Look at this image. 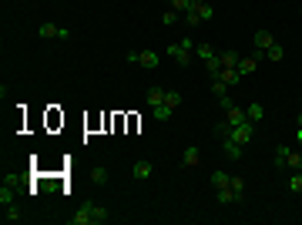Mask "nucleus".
Masks as SVG:
<instances>
[{
  "instance_id": "3",
  "label": "nucleus",
  "mask_w": 302,
  "mask_h": 225,
  "mask_svg": "<svg viewBox=\"0 0 302 225\" xmlns=\"http://www.w3.org/2000/svg\"><path fill=\"white\" fill-rule=\"evenodd\" d=\"M212 17H215V7L208 4V0H191V7L185 11L181 21L188 24V27H201V24H208Z\"/></svg>"
},
{
  "instance_id": "1",
  "label": "nucleus",
  "mask_w": 302,
  "mask_h": 225,
  "mask_svg": "<svg viewBox=\"0 0 302 225\" xmlns=\"http://www.w3.org/2000/svg\"><path fill=\"white\" fill-rule=\"evenodd\" d=\"M111 215H108V208L98 202H88V205H81L78 212L71 215V225H101V222H108Z\"/></svg>"
},
{
  "instance_id": "6",
  "label": "nucleus",
  "mask_w": 302,
  "mask_h": 225,
  "mask_svg": "<svg viewBox=\"0 0 302 225\" xmlns=\"http://www.w3.org/2000/svg\"><path fill=\"white\" fill-rule=\"evenodd\" d=\"M128 61H131V64H141V68H148V71H155L158 64H161V57H158L155 51H128Z\"/></svg>"
},
{
  "instance_id": "15",
  "label": "nucleus",
  "mask_w": 302,
  "mask_h": 225,
  "mask_svg": "<svg viewBox=\"0 0 302 225\" xmlns=\"http://www.w3.org/2000/svg\"><path fill=\"white\" fill-rule=\"evenodd\" d=\"M151 171H155V168H151V161H134V165H131V175H134L138 181L151 178Z\"/></svg>"
},
{
  "instance_id": "4",
  "label": "nucleus",
  "mask_w": 302,
  "mask_h": 225,
  "mask_svg": "<svg viewBox=\"0 0 302 225\" xmlns=\"http://www.w3.org/2000/svg\"><path fill=\"white\" fill-rule=\"evenodd\" d=\"M191 51H195V41H191V37H185V41H178V44L168 47V54L175 57L181 68H188V64H191Z\"/></svg>"
},
{
  "instance_id": "26",
  "label": "nucleus",
  "mask_w": 302,
  "mask_h": 225,
  "mask_svg": "<svg viewBox=\"0 0 302 225\" xmlns=\"http://www.w3.org/2000/svg\"><path fill=\"white\" fill-rule=\"evenodd\" d=\"M91 181L94 185H108V168H91Z\"/></svg>"
},
{
  "instance_id": "28",
  "label": "nucleus",
  "mask_w": 302,
  "mask_h": 225,
  "mask_svg": "<svg viewBox=\"0 0 302 225\" xmlns=\"http://www.w3.org/2000/svg\"><path fill=\"white\" fill-rule=\"evenodd\" d=\"M289 188H292V191H299V195H302V171H295V175L289 178Z\"/></svg>"
},
{
  "instance_id": "25",
  "label": "nucleus",
  "mask_w": 302,
  "mask_h": 225,
  "mask_svg": "<svg viewBox=\"0 0 302 225\" xmlns=\"http://www.w3.org/2000/svg\"><path fill=\"white\" fill-rule=\"evenodd\" d=\"M265 57H268V61H282V57H285V47H282L279 41H275V44H272V47L265 51Z\"/></svg>"
},
{
  "instance_id": "23",
  "label": "nucleus",
  "mask_w": 302,
  "mask_h": 225,
  "mask_svg": "<svg viewBox=\"0 0 302 225\" xmlns=\"http://www.w3.org/2000/svg\"><path fill=\"white\" fill-rule=\"evenodd\" d=\"M212 94L215 98H228V84L222 78H212Z\"/></svg>"
},
{
  "instance_id": "29",
  "label": "nucleus",
  "mask_w": 302,
  "mask_h": 225,
  "mask_svg": "<svg viewBox=\"0 0 302 225\" xmlns=\"http://www.w3.org/2000/svg\"><path fill=\"white\" fill-rule=\"evenodd\" d=\"M168 4H171V11H181V14L191 7V0H168Z\"/></svg>"
},
{
  "instance_id": "16",
  "label": "nucleus",
  "mask_w": 302,
  "mask_h": 225,
  "mask_svg": "<svg viewBox=\"0 0 302 225\" xmlns=\"http://www.w3.org/2000/svg\"><path fill=\"white\" fill-rule=\"evenodd\" d=\"M228 185H232V191H235V202H242V198H245V178H242V175H232Z\"/></svg>"
},
{
  "instance_id": "5",
  "label": "nucleus",
  "mask_w": 302,
  "mask_h": 225,
  "mask_svg": "<svg viewBox=\"0 0 302 225\" xmlns=\"http://www.w3.org/2000/svg\"><path fill=\"white\" fill-rule=\"evenodd\" d=\"M181 104V94L178 91H165V101H161V108H155V118L158 121H168L171 118V111Z\"/></svg>"
},
{
  "instance_id": "31",
  "label": "nucleus",
  "mask_w": 302,
  "mask_h": 225,
  "mask_svg": "<svg viewBox=\"0 0 302 225\" xmlns=\"http://www.w3.org/2000/svg\"><path fill=\"white\" fill-rule=\"evenodd\" d=\"M295 141H299V148H302V124H295Z\"/></svg>"
},
{
  "instance_id": "32",
  "label": "nucleus",
  "mask_w": 302,
  "mask_h": 225,
  "mask_svg": "<svg viewBox=\"0 0 302 225\" xmlns=\"http://www.w3.org/2000/svg\"><path fill=\"white\" fill-rule=\"evenodd\" d=\"M295 124H302V114H299V118H295Z\"/></svg>"
},
{
  "instance_id": "13",
  "label": "nucleus",
  "mask_w": 302,
  "mask_h": 225,
  "mask_svg": "<svg viewBox=\"0 0 302 225\" xmlns=\"http://www.w3.org/2000/svg\"><path fill=\"white\" fill-rule=\"evenodd\" d=\"M165 91H168V88H161V84H151V88H148V108H161V101H165Z\"/></svg>"
},
{
  "instance_id": "21",
  "label": "nucleus",
  "mask_w": 302,
  "mask_h": 225,
  "mask_svg": "<svg viewBox=\"0 0 302 225\" xmlns=\"http://www.w3.org/2000/svg\"><path fill=\"white\" fill-rule=\"evenodd\" d=\"M215 195H218V202H222V205H232V202H235L232 185H225V188H215Z\"/></svg>"
},
{
  "instance_id": "2",
  "label": "nucleus",
  "mask_w": 302,
  "mask_h": 225,
  "mask_svg": "<svg viewBox=\"0 0 302 225\" xmlns=\"http://www.w3.org/2000/svg\"><path fill=\"white\" fill-rule=\"evenodd\" d=\"M275 171H279V175H285V171H302V151H295V148H289V145H279L275 148Z\"/></svg>"
},
{
  "instance_id": "11",
  "label": "nucleus",
  "mask_w": 302,
  "mask_h": 225,
  "mask_svg": "<svg viewBox=\"0 0 302 225\" xmlns=\"http://www.w3.org/2000/svg\"><path fill=\"white\" fill-rule=\"evenodd\" d=\"M218 141H222V151L232 158V161H238L242 151H245V145H238V141H232V138H218Z\"/></svg>"
},
{
  "instance_id": "14",
  "label": "nucleus",
  "mask_w": 302,
  "mask_h": 225,
  "mask_svg": "<svg viewBox=\"0 0 302 225\" xmlns=\"http://www.w3.org/2000/svg\"><path fill=\"white\" fill-rule=\"evenodd\" d=\"M198 148H195V145H188V148H185V151H181V168H195V165H198Z\"/></svg>"
},
{
  "instance_id": "30",
  "label": "nucleus",
  "mask_w": 302,
  "mask_h": 225,
  "mask_svg": "<svg viewBox=\"0 0 302 225\" xmlns=\"http://www.w3.org/2000/svg\"><path fill=\"white\" fill-rule=\"evenodd\" d=\"M17 218H21V208H17V205H11V208H7V215H4V222H17Z\"/></svg>"
},
{
  "instance_id": "20",
  "label": "nucleus",
  "mask_w": 302,
  "mask_h": 225,
  "mask_svg": "<svg viewBox=\"0 0 302 225\" xmlns=\"http://www.w3.org/2000/svg\"><path fill=\"white\" fill-rule=\"evenodd\" d=\"M228 181H232V175H228V171H222V168L212 171V185H215V188H225Z\"/></svg>"
},
{
  "instance_id": "18",
  "label": "nucleus",
  "mask_w": 302,
  "mask_h": 225,
  "mask_svg": "<svg viewBox=\"0 0 302 225\" xmlns=\"http://www.w3.org/2000/svg\"><path fill=\"white\" fill-rule=\"evenodd\" d=\"M205 71H208V78H218V74H222V54H215L212 61H205Z\"/></svg>"
},
{
  "instance_id": "27",
  "label": "nucleus",
  "mask_w": 302,
  "mask_h": 225,
  "mask_svg": "<svg viewBox=\"0 0 302 225\" xmlns=\"http://www.w3.org/2000/svg\"><path fill=\"white\" fill-rule=\"evenodd\" d=\"M0 202H4V205L14 202V191H11V185H7V181H4V188H0Z\"/></svg>"
},
{
  "instance_id": "7",
  "label": "nucleus",
  "mask_w": 302,
  "mask_h": 225,
  "mask_svg": "<svg viewBox=\"0 0 302 225\" xmlns=\"http://www.w3.org/2000/svg\"><path fill=\"white\" fill-rule=\"evenodd\" d=\"M252 135H255V124H252V121L235 124L232 131H228V138H232V141H238V145H248V141H252Z\"/></svg>"
},
{
  "instance_id": "12",
  "label": "nucleus",
  "mask_w": 302,
  "mask_h": 225,
  "mask_svg": "<svg viewBox=\"0 0 302 225\" xmlns=\"http://www.w3.org/2000/svg\"><path fill=\"white\" fill-rule=\"evenodd\" d=\"M258 71V57L252 54V57H238V74L242 78H248V74H255Z\"/></svg>"
},
{
  "instance_id": "24",
  "label": "nucleus",
  "mask_w": 302,
  "mask_h": 225,
  "mask_svg": "<svg viewBox=\"0 0 302 225\" xmlns=\"http://www.w3.org/2000/svg\"><path fill=\"white\" fill-rule=\"evenodd\" d=\"M238 57H242L238 51H225L222 54V68H238Z\"/></svg>"
},
{
  "instance_id": "22",
  "label": "nucleus",
  "mask_w": 302,
  "mask_h": 225,
  "mask_svg": "<svg viewBox=\"0 0 302 225\" xmlns=\"http://www.w3.org/2000/svg\"><path fill=\"white\" fill-rule=\"evenodd\" d=\"M181 17H185V14H181V11H171V7H168V11L161 14V24H165V27H171V24H178Z\"/></svg>"
},
{
  "instance_id": "17",
  "label": "nucleus",
  "mask_w": 302,
  "mask_h": 225,
  "mask_svg": "<svg viewBox=\"0 0 302 225\" xmlns=\"http://www.w3.org/2000/svg\"><path fill=\"white\" fill-rule=\"evenodd\" d=\"M215 54H218V51H215L212 44H195V57H198V61H212Z\"/></svg>"
},
{
  "instance_id": "9",
  "label": "nucleus",
  "mask_w": 302,
  "mask_h": 225,
  "mask_svg": "<svg viewBox=\"0 0 302 225\" xmlns=\"http://www.w3.org/2000/svg\"><path fill=\"white\" fill-rule=\"evenodd\" d=\"M37 37H44V41H54V37H61V41H64V37H67V31L47 21V24H41V27H37Z\"/></svg>"
},
{
  "instance_id": "19",
  "label": "nucleus",
  "mask_w": 302,
  "mask_h": 225,
  "mask_svg": "<svg viewBox=\"0 0 302 225\" xmlns=\"http://www.w3.org/2000/svg\"><path fill=\"white\" fill-rule=\"evenodd\" d=\"M248 121H252V124H258V121H262V118H265V108H262V104H248Z\"/></svg>"
},
{
  "instance_id": "8",
  "label": "nucleus",
  "mask_w": 302,
  "mask_h": 225,
  "mask_svg": "<svg viewBox=\"0 0 302 225\" xmlns=\"http://www.w3.org/2000/svg\"><path fill=\"white\" fill-rule=\"evenodd\" d=\"M252 41H255V57H258V61L265 57V51H268V47L275 44V37H272V31H255V37H252Z\"/></svg>"
},
{
  "instance_id": "10",
  "label": "nucleus",
  "mask_w": 302,
  "mask_h": 225,
  "mask_svg": "<svg viewBox=\"0 0 302 225\" xmlns=\"http://www.w3.org/2000/svg\"><path fill=\"white\" fill-rule=\"evenodd\" d=\"M225 121L232 124V128H235V124H245V121H248L245 108H235V104H228V108H225Z\"/></svg>"
},
{
  "instance_id": "33",
  "label": "nucleus",
  "mask_w": 302,
  "mask_h": 225,
  "mask_svg": "<svg viewBox=\"0 0 302 225\" xmlns=\"http://www.w3.org/2000/svg\"><path fill=\"white\" fill-rule=\"evenodd\" d=\"M299 101H302V94H299Z\"/></svg>"
}]
</instances>
